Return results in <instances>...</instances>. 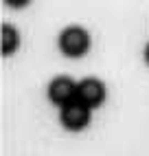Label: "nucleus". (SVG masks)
<instances>
[{"label":"nucleus","instance_id":"1","mask_svg":"<svg viewBox=\"0 0 149 156\" xmlns=\"http://www.w3.org/2000/svg\"><path fill=\"white\" fill-rule=\"evenodd\" d=\"M90 48V35L81 27H68L59 33V51L68 57H81Z\"/></svg>","mask_w":149,"mask_h":156},{"label":"nucleus","instance_id":"2","mask_svg":"<svg viewBox=\"0 0 149 156\" xmlns=\"http://www.w3.org/2000/svg\"><path fill=\"white\" fill-rule=\"evenodd\" d=\"M77 88H79V84L74 79H70L68 75L55 77L48 84V99L55 103V106L66 108V106L77 101Z\"/></svg>","mask_w":149,"mask_h":156},{"label":"nucleus","instance_id":"3","mask_svg":"<svg viewBox=\"0 0 149 156\" xmlns=\"http://www.w3.org/2000/svg\"><path fill=\"white\" fill-rule=\"evenodd\" d=\"M90 119H92V110L86 108L79 101H74V103H70V106L61 108V114H59L61 126L66 130H70V132H79L83 128H88Z\"/></svg>","mask_w":149,"mask_h":156},{"label":"nucleus","instance_id":"6","mask_svg":"<svg viewBox=\"0 0 149 156\" xmlns=\"http://www.w3.org/2000/svg\"><path fill=\"white\" fill-rule=\"evenodd\" d=\"M145 62L149 64V44H147V48H145Z\"/></svg>","mask_w":149,"mask_h":156},{"label":"nucleus","instance_id":"4","mask_svg":"<svg viewBox=\"0 0 149 156\" xmlns=\"http://www.w3.org/2000/svg\"><path fill=\"white\" fill-rule=\"evenodd\" d=\"M77 101L83 103L86 108H97L105 101V86L103 81L94 79V77H86L79 81V88H77Z\"/></svg>","mask_w":149,"mask_h":156},{"label":"nucleus","instance_id":"5","mask_svg":"<svg viewBox=\"0 0 149 156\" xmlns=\"http://www.w3.org/2000/svg\"><path fill=\"white\" fill-rule=\"evenodd\" d=\"M0 40H2V55H13L16 53V48L20 44V35H18V31L13 27H9V24H2V29H0Z\"/></svg>","mask_w":149,"mask_h":156}]
</instances>
